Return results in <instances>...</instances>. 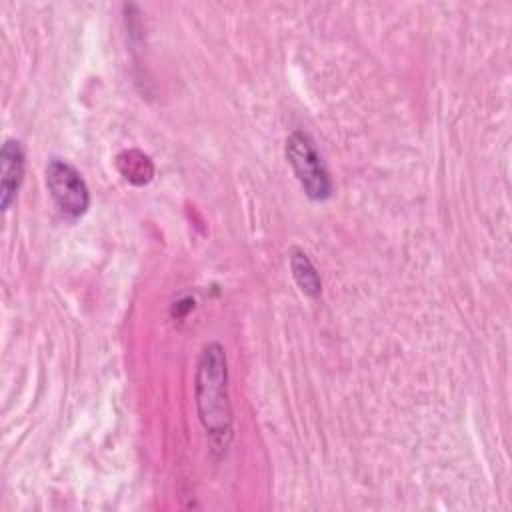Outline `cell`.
Listing matches in <instances>:
<instances>
[{"label":"cell","mask_w":512,"mask_h":512,"mask_svg":"<svg viewBox=\"0 0 512 512\" xmlns=\"http://www.w3.org/2000/svg\"><path fill=\"white\" fill-rule=\"evenodd\" d=\"M196 410L208 434L212 452L226 454L232 440V406L228 396V366L224 346L210 342L204 346L196 366Z\"/></svg>","instance_id":"6da1fadb"},{"label":"cell","mask_w":512,"mask_h":512,"mask_svg":"<svg viewBox=\"0 0 512 512\" xmlns=\"http://www.w3.org/2000/svg\"><path fill=\"white\" fill-rule=\"evenodd\" d=\"M116 166L128 182L138 184V186L150 182L154 176V164H152L150 156H146L140 150H126V152L118 154Z\"/></svg>","instance_id":"8992f818"},{"label":"cell","mask_w":512,"mask_h":512,"mask_svg":"<svg viewBox=\"0 0 512 512\" xmlns=\"http://www.w3.org/2000/svg\"><path fill=\"white\" fill-rule=\"evenodd\" d=\"M2 162V182H0V206L6 212L10 204L16 200V194L24 180V166H26V152L20 140L6 138L0 150Z\"/></svg>","instance_id":"277c9868"},{"label":"cell","mask_w":512,"mask_h":512,"mask_svg":"<svg viewBox=\"0 0 512 512\" xmlns=\"http://www.w3.org/2000/svg\"><path fill=\"white\" fill-rule=\"evenodd\" d=\"M286 158L310 200H326L332 196V180L328 168L308 132L294 130L286 138Z\"/></svg>","instance_id":"7a4b0ae2"},{"label":"cell","mask_w":512,"mask_h":512,"mask_svg":"<svg viewBox=\"0 0 512 512\" xmlns=\"http://www.w3.org/2000/svg\"><path fill=\"white\" fill-rule=\"evenodd\" d=\"M46 188L68 220H78L90 206V192L80 172L62 158H50L46 164Z\"/></svg>","instance_id":"3957f363"},{"label":"cell","mask_w":512,"mask_h":512,"mask_svg":"<svg viewBox=\"0 0 512 512\" xmlns=\"http://www.w3.org/2000/svg\"><path fill=\"white\" fill-rule=\"evenodd\" d=\"M290 270H292V276H294L298 288L306 296L316 298L322 292L320 274L304 250H300V248L290 250Z\"/></svg>","instance_id":"5b68a950"}]
</instances>
